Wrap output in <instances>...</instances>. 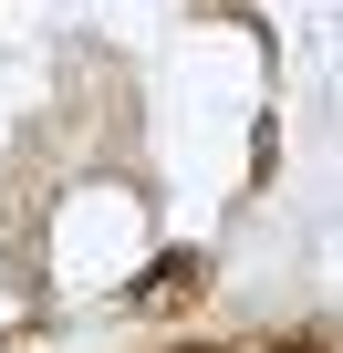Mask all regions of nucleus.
<instances>
[{
	"instance_id": "obj_2",
	"label": "nucleus",
	"mask_w": 343,
	"mask_h": 353,
	"mask_svg": "<svg viewBox=\"0 0 343 353\" xmlns=\"http://www.w3.org/2000/svg\"><path fill=\"white\" fill-rule=\"evenodd\" d=\"M291 353H302V343H291Z\"/></svg>"
},
{
	"instance_id": "obj_1",
	"label": "nucleus",
	"mask_w": 343,
	"mask_h": 353,
	"mask_svg": "<svg viewBox=\"0 0 343 353\" xmlns=\"http://www.w3.org/2000/svg\"><path fill=\"white\" fill-rule=\"evenodd\" d=\"M188 281H208V260H188V250H177V260H156V281H146V301H177Z\"/></svg>"
}]
</instances>
